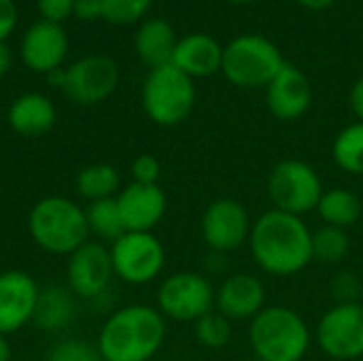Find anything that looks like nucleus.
Wrapping results in <instances>:
<instances>
[{
    "label": "nucleus",
    "instance_id": "1",
    "mask_svg": "<svg viewBox=\"0 0 363 361\" xmlns=\"http://www.w3.org/2000/svg\"><path fill=\"white\" fill-rule=\"evenodd\" d=\"M247 245L255 266L270 277H296L315 262L313 230L304 217L277 209L262 213L253 221Z\"/></svg>",
    "mask_w": 363,
    "mask_h": 361
},
{
    "label": "nucleus",
    "instance_id": "2",
    "mask_svg": "<svg viewBox=\"0 0 363 361\" xmlns=\"http://www.w3.org/2000/svg\"><path fill=\"white\" fill-rule=\"evenodd\" d=\"M168 326L164 315L149 304L115 309L98 332L102 361H151L164 347Z\"/></svg>",
    "mask_w": 363,
    "mask_h": 361
},
{
    "label": "nucleus",
    "instance_id": "3",
    "mask_svg": "<svg viewBox=\"0 0 363 361\" xmlns=\"http://www.w3.org/2000/svg\"><path fill=\"white\" fill-rule=\"evenodd\" d=\"M249 343L257 361H302L311 351L313 332L294 309L266 304L249 321Z\"/></svg>",
    "mask_w": 363,
    "mask_h": 361
},
{
    "label": "nucleus",
    "instance_id": "4",
    "mask_svg": "<svg viewBox=\"0 0 363 361\" xmlns=\"http://www.w3.org/2000/svg\"><path fill=\"white\" fill-rule=\"evenodd\" d=\"M28 232L38 249L64 257L89 240L85 209L66 196L40 198L28 213Z\"/></svg>",
    "mask_w": 363,
    "mask_h": 361
},
{
    "label": "nucleus",
    "instance_id": "5",
    "mask_svg": "<svg viewBox=\"0 0 363 361\" xmlns=\"http://www.w3.org/2000/svg\"><path fill=\"white\" fill-rule=\"evenodd\" d=\"M287 62L281 49L262 34H240L223 47L221 72L242 89L268 87Z\"/></svg>",
    "mask_w": 363,
    "mask_h": 361
},
{
    "label": "nucleus",
    "instance_id": "6",
    "mask_svg": "<svg viewBox=\"0 0 363 361\" xmlns=\"http://www.w3.org/2000/svg\"><path fill=\"white\" fill-rule=\"evenodd\" d=\"M140 102L153 123L174 128L194 113L196 83L172 64L151 68L140 89Z\"/></svg>",
    "mask_w": 363,
    "mask_h": 361
},
{
    "label": "nucleus",
    "instance_id": "7",
    "mask_svg": "<svg viewBox=\"0 0 363 361\" xmlns=\"http://www.w3.org/2000/svg\"><path fill=\"white\" fill-rule=\"evenodd\" d=\"M266 187L272 209L298 217L317 211V204L325 191L315 166L296 157L277 162L268 174Z\"/></svg>",
    "mask_w": 363,
    "mask_h": 361
},
{
    "label": "nucleus",
    "instance_id": "8",
    "mask_svg": "<svg viewBox=\"0 0 363 361\" xmlns=\"http://www.w3.org/2000/svg\"><path fill=\"white\" fill-rule=\"evenodd\" d=\"M155 309L166 321L172 319L181 323H196L215 309V287L202 272H172L157 287Z\"/></svg>",
    "mask_w": 363,
    "mask_h": 361
},
{
    "label": "nucleus",
    "instance_id": "9",
    "mask_svg": "<svg viewBox=\"0 0 363 361\" xmlns=\"http://www.w3.org/2000/svg\"><path fill=\"white\" fill-rule=\"evenodd\" d=\"M108 253L115 277L128 285H149L166 266V249L153 232H123Z\"/></svg>",
    "mask_w": 363,
    "mask_h": 361
},
{
    "label": "nucleus",
    "instance_id": "10",
    "mask_svg": "<svg viewBox=\"0 0 363 361\" xmlns=\"http://www.w3.org/2000/svg\"><path fill=\"white\" fill-rule=\"evenodd\" d=\"M323 355L334 361L363 357V304H332L317 321L313 334Z\"/></svg>",
    "mask_w": 363,
    "mask_h": 361
},
{
    "label": "nucleus",
    "instance_id": "11",
    "mask_svg": "<svg viewBox=\"0 0 363 361\" xmlns=\"http://www.w3.org/2000/svg\"><path fill=\"white\" fill-rule=\"evenodd\" d=\"M253 219L247 206L236 198L213 200L200 219V234L211 253L230 255L249 243Z\"/></svg>",
    "mask_w": 363,
    "mask_h": 361
},
{
    "label": "nucleus",
    "instance_id": "12",
    "mask_svg": "<svg viewBox=\"0 0 363 361\" xmlns=\"http://www.w3.org/2000/svg\"><path fill=\"white\" fill-rule=\"evenodd\" d=\"M113 279V262L104 243L87 240L83 247L68 255L66 287L74 294V298L96 302L106 296Z\"/></svg>",
    "mask_w": 363,
    "mask_h": 361
},
{
    "label": "nucleus",
    "instance_id": "13",
    "mask_svg": "<svg viewBox=\"0 0 363 361\" xmlns=\"http://www.w3.org/2000/svg\"><path fill=\"white\" fill-rule=\"evenodd\" d=\"M119 85V66L113 57L102 53H91L66 68L64 94L81 104L94 106L113 96Z\"/></svg>",
    "mask_w": 363,
    "mask_h": 361
},
{
    "label": "nucleus",
    "instance_id": "14",
    "mask_svg": "<svg viewBox=\"0 0 363 361\" xmlns=\"http://www.w3.org/2000/svg\"><path fill=\"white\" fill-rule=\"evenodd\" d=\"M38 291V283L26 270L0 272V334H15L32 323Z\"/></svg>",
    "mask_w": 363,
    "mask_h": 361
},
{
    "label": "nucleus",
    "instance_id": "15",
    "mask_svg": "<svg viewBox=\"0 0 363 361\" xmlns=\"http://www.w3.org/2000/svg\"><path fill=\"white\" fill-rule=\"evenodd\" d=\"M68 55V34L62 26L51 21L32 23L19 43V57L32 72L47 74L64 66Z\"/></svg>",
    "mask_w": 363,
    "mask_h": 361
},
{
    "label": "nucleus",
    "instance_id": "16",
    "mask_svg": "<svg viewBox=\"0 0 363 361\" xmlns=\"http://www.w3.org/2000/svg\"><path fill=\"white\" fill-rule=\"evenodd\" d=\"M117 206L125 232H153L168 211V198L160 185L128 183L117 194Z\"/></svg>",
    "mask_w": 363,
    "mask_h": 361
},
{
    "label": "nucleus",
    "instance_id": "17",
    "mask_svg": "<svg viewBox=\"0 0 363 361\" xmlns=\"http://www.w3.org/2000/svg\"><path fill=\"white\" fill-rule=\"evenodd\" d=\"M266 104L279 121H296L304 117L313 104V83L296 66L285 64L266 87Z\"/></svg>",
    "mask_w": 363,
    "mask_h": 361
},
{
    "label": "nucleus",
    "instance_id": "18",
    "mask_svg": "<svg viewBox=\"0 0 363 361\" xmlns=\"http://www.w3.org/2000/svg\"><path fill=\"white\" fill-rule=\"evenodd\" d=\"M266 306V285L257 274L234 272L215 289V311L230 321H251Z\"/></svg>",
    "mask_w": 363,
    "mask_h": 361
},
{
    "label": "nucleus",
    "instance_id": "19",
    "mask_svg": "<svg viewBox=\"0 0 363 361\" xmlns=\"http://www.w3.org/2000/svg\"><path fill=\"white\" fill-rule=\"evenodd\" d=\"M221 62H223V45L211 34L194 32L179 38L170 64L196 81L219 72Z\"/></svg>",
    "mask_w": 363,
    "mask_h": 361
},
{
    "label": "nucleus",
    "instance_id": "20",
    "mask_svg": "<svg viewBox=\"0 0 363 361\" xmlns=\"http://www.w3.org/2000/svg\"><path fill=\"white\" fill-rule=\"evenodd\" d=\"M6 121L15 134L38 138L53 130L57 121V111L47 96L38 91H28L11 102L6 111Z\"/></svg>",
    "mask_w": 363,
    "mask_h": 361
},
{
    "label": "nucleus",
    "instance_id": "21",
    "mask_svg": "<svg viewBox=\"0 0 363 361\" xmlns=\"http://www.w3.org/2000/svg\"><path fill=\"white\" fill-rule=\"evenodd\" d=\"M177 34L174 28L170 26V21L162 19V17H153V19H145L134 36V49L136 55L140 57L143 64L151 68H160L172 62L174 49H177Z\"/></svg>",
    "mask_w": 363,
    "mask_h": 361
},
{
    "label": "nucleus",
    "instance_id": "22",
    "mask_svg": "<svg viewBox=\"0 0 363 361\" xmlns=\"http://www.w3.org/2000/svg\"><path fill=\"white\" fill-rule=\"evenodd\" d=\"M77 313V298L66 285L40 287L32 323L43 332L66 330Z\"/></svg>",
    "mask_w": 363,
    "mask_h": 361
},
{
    "label": "nucleus",
    "instance_id": "23",
    "mask_svg": "<svg viewBox=\"0 0 363 361\" xmlns=\"http://www.w3.org/2000/svg\"><path fill=\"white\" fill-rule=\"evenodd\" d=\"M317 215L321 217L323 226H334L349 230L359 223L363 215V202L357 194L345 187H332L325 189L319 204Z\"/></svg>",
    "mask_w": 363,
    "mask_h": 361
},
{
    "label": "nucleus",
    "instance_id": "24",
    "mask_svg": "<svg viewBox=\"0 0 363 361\" xmlns=\"http://www.w3.org/2000/svg\"><path fill=\"white\" fill-rule=\"evenodd\" d=\"M74 189L83 200H87V204L96 200L117 198V194L121 191V177L111 164H89L77 172Z\"/></svg>",
    "mask_w": 363,
    "mask_h": 361
},
{
    "label": "nucleus",
    "instance_id": "25",
    "mask_svg": "<svg viewBox=\"0 0 363 361\" xmlns=\"http://www.w3.org/2000/svg\"><path fill=\"white\" fill-rule=\"evenodd\" d=\"M332 157L340 170L353 177L363 174V121L345 126L332 145Z\"/></svg>",
    "mask_w": 363,
    "mask_h": 361
},
{
    "label": "nucleus",
    "instance_id": "26",
    "mask_svg": "<svg viewBox=\"0 0 363 361\" xmlns=\"http://www.w3.org/2000/svg\"><path fill=\"white\" fill-rule=\"evenodd\" d=\"M85 217H87L89 234H94L98 238V243L102 240V243L111 245L125 232L115 198L89 202L85 206Z\"/></svg>",
    "mask_w": 363,
    "mask_h": 361
},
{
    "label": "nucleus",
    "instance_id": "27",
    "mask_svg": "<svg viewBox=\"0 0 363 361\" xmlns=\"http://www.w3.org/2000/svg\"><path fill=\"white\" fill-rule=\"evenodd\" d=\"M351 251L349 230L321 226L313 232V260L325 266H336L347 260Z\"/></svg>",
    "mask_w": 363,
    "mask_h": 361
},
{
    "label": "nucleus",
    "instance_id": "28",
    "mask_svg": "<svg viewBox=\"0 0 363 361\" xmlns=\"http://www.w3.org/2000/svg\"><path fill=\"white\" fill-rule=\"evenodd\" d=\"M194 334H196V340L204 349L217 351V349H223V347L230 345V340H232V321L228 317H223L219 311L213 309L211 313H206L204 317H200L194 323Z\"/></svg>",
    "mask_w": 363,
    "mask_h": 361
},
{
    "label": "nucleus",
    "instance_id": "29",
    "mask_svg": "<svg viewBox=\"0 0 363 361\" xmlns=\"http://www.w3.org/2000/svg\"><path fill=\"white\" fill-rule=\"evenodd\" d=\"M153 0H100V17L113 26H130L140 21Z\"/></svg>",
    "mask_w": 363,
    "mask_h": 361
},
{
    "label": "nucleus",
    "instance_id": "30",
    "mask_svg": "<svg viewBox=\"0 0 363 361\" xmlns=\"http://www.w3.org/2000/svg\"><path fill=\"white\" fill-rule=\"evenodd\" d=\"M45 361H102V357L96 345H89L87 340L79 338H66L51 347Z\"/></svg>",
    "mask_w": 363,
    "mask_h": 361
},
{
    "label": "nucleus",
    "instance_id": "31",
    "mask_svg": "<svg viewBox=\"0 0 363 361\" xmlns=\"http://www.w3.org/2000/svg\"><path fill=\"white\" fill-rule=\"evenodd\" d=\"M363 281L353 270H342L330 281L334 304H355L362 300Z\"/></svg>",
    "mask_w": 363,
    "mask_h": 361
},
{
    "label": "nucleus",
    "instance_id": "32",
    "mask_svg": "<svg viewBox=\"0 0 363 361\" xmlns=\"http://www.w3.org/2000/svg\"><path fill=\"white\" fill-rule=\"evenodd\" d=\"M130 174L134 183H143V185H160V177H162V164L155 155L151 153H140L132 166H130Z\"/></svg>",
    "mask_w": 363,
    "mask_h": 361
},
{
    "label": "nucleus",
    "instance_id": "33",
    "mask_svg": "<svg viewBox=\"0 0 363 361\" xmlns=\"http://www.w3.org/2000/svg\"><path fill=\"white\" fill-rule=\"evenodd\" d=\"M38 13L43 21H51L62 26L66 19L72 17V6L74 0H36Z\"/></svg>",
    "mask_w": 363,
    "mask_h": 361
},
{
    "label": "nucleus",
    "instance_id": "34",
    "mask_svg": "<svg viewBox=\"0 0 363 361\" xmlns=\"http://www.w3.org/2000/svg\"><path fill=\"white\" fill-rule=\"evenodd\" d=\"M17 19L19 13L15 0H0V43H6V38L13 34Z\"/></svg>",
    "mask_w": 363,
    "mask_h": 361
},
{
    "label": "nucleus",
    "instance_id": "35",
    "mask_svg": "<svg viewBox=\"0 0 363 361\" xmlns=\"http://www.w3.org/2000/svg\"><path fill=\"white\" fill-rule=\"evenodd\" d=\"M72 17L81 21H94L100 17V0H74Z\"/></svg>",
    "mask_w": 363,
    "mask_h": 361
},
{
    "label": "nucleus",
    "instance_id": "36",
    "mask_svg": "<svg viewBox=\"0 0 363 361\" xmlns=\"http://www.w3.org/2000/svg\"><path fill=\"white\" fill-rule=\"evenodd\" d=\"M349 102H351V109H353L357 121H363V74L353 83Z\"/></svg>",
    "mask_w": 363,
    "mask_h": 361
},
{
    "label": "nucleus",
    "instance_id": "37",
    "mask_svg": "<svg viewBox=\"0 0 363 361\" xmlns=\"http://www.w3.org/2000/svg\"><path fill=\"white\" fill-rule=\"evenodd\" d=\"M45 81L49 87H55V89H64V83H66V68H55L51 72L45 74Z\"/></svg>",
    "mask_w": 363,
    "mask_h": 361
},
{
    "label": "nucleus",
    "instance_id": "38",
    "mask_svg": "<svg viewBox=\"0 0 363 361\" xmlns=\"http://www.w3.org/2000/svg\"><path fill=\"white\" fill-rule=\"evenodd\" d=\"M13 64V51L6 43H0V79L11 70Z\"/></svg>",
    "mask_w": 363,
    "mask_h": 361
},
{
    "label": "nucleus",
    "instance_id": "39",
    "mask_svg": "<svg viewBox=\"0 0 363 361\" xmlns=\"http://www.w3.org/2000/svg\"><path fill=\"white\" fill-rule=\"evenodd\" d=\"M300 6L308 9V11H325L330 9L336 0H296Z\"/></svg>",
    "mask_w": 363,
    "mask_h": 361
},
{
    "label": "nucleus",
    "instance_id": "40",
    "mask_svg": "<svg viewBox=\"0 0 363 361\" xmlns=\"http://www.w3.org/2000/svg\"><path fill=\"white\" fill-rule=\"evenodd\" d=\"M0 361H13V349L9 343V336L0 334Z\"/></svg>",
    "mask_w": 363,
    "mask_h": 361
},
{
    "label": "nucleus",
    "instance_id": "41",
    "mask_svg": "<svg viewBox=\"0 0 363 361\" xmlns=\"http://www.w3.org/2000/svg\"><path fill=\"white\" fill-rule=\"evenodd\" d=\"M225 2H232V4H249V2H255V0H225Z\"/></svg>",
    "mask_w": 363,
    "mask_h": 361
},
{
    "label": "nucleus",
    "instance_id": "42",
    "mask_svg": "<svg viewBox=\"0 0 363 361\" xmlns=\"http://www.w3.org/2000/svg\"><path fill=\"white\" fill-rule=\"evenodd\" d=\"M359 302H362V304H363V287H362V300H359Z\"/></svg>",
    "mask_w": 363,
    "mask_h": 361
},
{
    "label": "nucleus",
    "instance_id": "43",
    "mask_svg": "<svg viewBox=\"0 0 363 361\" xmlns=\"http://www.w3.org/2000/svg\"><path fill=\"white\" fill-rule=\"evenodd\" d=\"M249 361H257V360H249Z\"/></svg>",
    "mask_w": 363,
    "mask_h": 361
}]
</instances>
